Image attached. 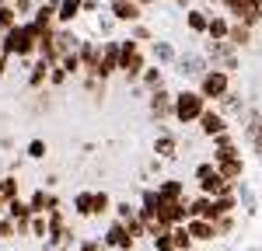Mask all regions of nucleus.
Returning <instances> with one entry per match:
<instances>
[{
    "label": "nucleus",
    "mask_w": 262,
    "mask_h": 251,
    "mask_svg": "<svg viewBox=\"0 0 262 251\" xmlns=\"http://www.w3.org/2000/svg\"><path fill=\"white\" fill-rule=\"evenodd\" d=\"M158 199H161V203H179L182 199V185L179 182H164L161 192H158Z\"/></svg>",
    "instance_id": "nucleus-13"
},
{
    "label": "nucleus",
    "mask_w": 262,
    "mask_h": 251,
    "mask_svg": "<svg viewBox=\"0 0 262 251\" xmlns=\"http://www.w3.org/2000/svg\"><path fill=\"white\" fill-rule=\"evenodd\" d=\"M143 81L150 84V87H161V73H158V70H147V73H143Z\"/></svg>",
    "instance_id": "nucleus-27"
},
{
    "label": "nucleus",
    "mask_w": 262,
    "mask_h": 251,
    "mask_svg": "<svg viewBox=\"0 0 262 251\" xmlns=\"http://www.w3.org/2000/svg\"><path fill=\"white\" fill-rule=\"evenodd\" d=\"M158 154H161V157H175V140L161 136V140H158Z\"/></svg>",
    "instance_id": "nucleus-22"
},
{
    "label": "nucleus",
    "mask_w": 262,
    "mask_h": 251,
    "mask_svg": "<svg viewBox=\"0 0 262 251\" xmlns=\"http://www.w3.org/2000/svg\"><path fill=\"white\" fill-rule=\"evenodd\" d=\"M119 70L129 81H137L143 73V56H140V45L137 42H122L119 45Z\"/></svg>",
    "instance_id": "nucleus-2"
},
{
    "label": "nucleus",
    "mask_w": 262,
    "mask_h": 251,
    "mask_svg": "<svg viewBox=\"0 0 262 251\" xmlns=\"http://www.w3.org/2000/svg\"><path fill=\"white\" fill-rule=\"evenodd\" d=\"M116 70H119V42H108L105 49H98V60H95V73H91V77L105 81V77H112Z\"/></svg>",
    "instance_id": "nucleus-3"
},
{
    "label": "nucleus",
    "mask_w": 262,
    "mask_h": 251,
    "mask_svg": "<svg viewBox=\"0 0 262 251\" xmlns=\"http://www.w3.org/2000/svg\"><path fill=\"white\" fill-rule=\"evenodd\" d=\"M14 234H18V223H14L11 216H7V220L0 216V237H14Z\"/></svg>",
    "instance_id": "nucleus-23"
},
{
    "label": "nucleus",
    "mask_w": 262,
    "mask_h": 251,
    "mask_svg": "<svg viewBox=\"0 0 262 251\" xmlns=\"http://www.w3.org/2000/svg\"><path fill=\"white\" fill-rule=\"evenodd\" d=\"M74 206H77L81 216H91V192H81V195L74 199Z\"/></svg>",
    "instance_id": "nucleus-21"
},
{
    "label": "nucleus",
    "mask_w": 262,
    "mask_h": 251,
    "mask_svg": "<svg viewBox=\"0 0 262 251\" xmlns=\"http://www.w3.org/2000/svg\"><path fill=\"white\" fill-rule=\"evenodd\" d=\"M224 91H227V77H224V73L213 70V73L203 77V94H206V98H221Z\"/></svg>",
    "instance_id": "nucleus-6"
},
{
    "label": "nucleus",
    "mask_w": 262,
    "mask_h": 251,
    "mask_svg": "<svg viewBox=\"0 0 262 251\" xmlns=\"http://www.w3.org/2000/svg\"><path fill=\"white\" fill-rule=\"evenodd\" d=\"M112 14L119 21H137L140 18V7H137L133 0H116V4H112Z\"/></svg>",
    "instance_id": "nucleus-7"
},
{
    "label": "nucleus",
    "mask_w": 262,
    "mask_h": 251,
    "mask_svg": "<svg viewBox=\"0 0 262 251\" xmlns=\"http://www.w3.org/2000/svg\"><path fill=\"white\" fill-rule=\"evenodd\" d=\"M46 154H49V146H46V140H32V143H28V157H35V161H42Z\"/></svg>",
    "instance_id": "nucleus-20"
},
{
    "label": "nucleus",
    "mask_w": 262,
    "mask_h": 251,
    "mask_svg": "<svg viewBox=\"0 0 262 251\" xmlns=\"http://www.w3.org/2000/svg\"><path fill=\"white\" fill-rule=\"evenodd\" d=\"M105 241H108L112 248H129V241H133V237L126 234V227H122V223H112V227H108V237H105Z\"/></svg>",
    "instance_id": "nucleus-9"
},
{
    "label": "nucleus",
    "mask_w": 262,
    "mask_h": 251,
    "mask_svg": "<svg viewBox=\"0 0 262 251\" xmlns=\"http://www.w3.org/2000/svg\"><path fill=\"white\" fill-rule=\"evenodd\" d=\"M189 24H192L196 32H203V28H206V18H203V14H189Z\"/></svg>",
    "instance_id": "nucleus-29"
},
{
    "label": "nucleus",
    "mask_w": 262,
    "mask_h": 251,
    "mask_svg": "<svg viewBox=\"0 0 262 251\" xmlns=\"http://www.w3.org/2000/svg\"><path fill=\"white\" fill-rule=\"evenodd\" d=\"M213 234H217V230L210 227V223H192V237H203V241H206V237H213Z\"/></svg>",
    "instance_id": "nucleus-25"
},
{
    "label": "nucleus",
    "mask_w": 262,
    "mask_h": 251,
    "mask_svg": "<svg viewBox=\"0 0 262 251\" xmlns=\"http://www.w3.org/2000/svg\"><path fill=\"white\" fill-rule=\"evenodd\" d=\"M28 206H32V216H49V213H56V209H60V199H56L53 192L39 188V192L28 199Z\"/></svg>",
    "instance_id": "nucleus-4"
},
{
    "label": "nucleus",
    "mask_w": 262,
    "mask_h": 251,
    "mask_svg": "<svg viewBox=\"0 0 262 251\" xmlns=\"http://www.w3.org/2000/svg\"><path fill=\"white\" fill-rule=\"evenodd\" d=\"M206 28H210V35L213 39H221V35H227V24H224L221 18H213V21H206Z\"/></svg>",
    "instance_id": "nucleus-24"
},
{
    "label": "nucleus",
    "mask_w": 262,
    "mask_h": 251,
    "mask_svg": "<svg viewBox=\"0 0 262 251\" xmlns=\"http://www.w3.org/2000/svg\"><path fill=\"white\" fill-rule=\"evenodd\" d=\"M0 195H4V203H11V199H18V178H0Z\"/></svg>",
    "instance_id": "nucleus-15"
},
{
    "label": "nucleus",
    "mask_w": 262,
    "mask_h": 251,
    "mask_svg": "<svg viewBox=\"0 0 262 251\" xmlns=\"http://www.w3.org/2000/svg\"><path fill=\"white\" fill-rule=\"evenodd\" d=\"M46 227H49L46 216H32V220H28V234H35V237H46Z\"/></svg>",
    "instance_id": "nucleus-19"
},
{
    "label": "nucleus",
    "mask_w": 262,
    "mask_h": 251,
    "mask_svg": "<svg viewBox=\"0 0 262 251\" xmlns=\"http://www.w3.org/2000/svg\"><path fill=\"white\" fill-rule=\"evenodd\" d=\"M108 206H112V203H108V195H105V192H95V195H91V216L108 213Z\"/></svg>",
    "instance_id": "nucleus-16"
},
{
    "label": "nucleus",
    "mask_w": 262,
    "mask_h": 251,
    "mask_svg": "<svg viewBox=\"0 0 262 251\" xmlns=\"http://www.w3.org/2000/svg\"><path fill=\"white\" fill-rule=\"evenodd\" d=\"M150 112H154L158 119H164V115H171V98H168L164 91H154V98H150Z\"/></svg>",
    "instance_id": "nucleus-10"
},
{
    "label": "nucleus",
    "mask_w": 262,
    "mask_h": 251,
    "mask_svg": "<svg viewBox=\"0 0 262 251\" xmlns=\"http://www.w3.org/2000/svg\"><path fill=\"white\" fill-rule=\"evenodd\" d=\"M35 45H39V32H35V24L32 21H25L18 28H11L7 35H4V45H0V53H7V56H35Z\"/></svg>",
    "instance_id": "nucleus-1"
},
{
    "label": "nucleus",
    "mask_w": 262,
    "mask_h": 251,
    "mask_svg": "<svg viewBox=\"0 0 262 251\" xmlns=\"http://www.w3.org/2000/svg\"><path fill=\"white\" fill-rule=\"evenodd\" d=\"M200 119H203V133H210V136H213V133H224V119H221V115H213V112H203Z\"/></svg>",
    "instance_id": "nucleus-14"
},
{
    "label": "nucleus",
    "mask_w": 262,
    "mask_h": 251,
    "mask_svg": "<svg viewBox=\"0 0 262 251\" xmlns=\"http://www.w3.org/2000/svg\"><path fill=\"white\" fill-rule=\"evenodd\" d=\"M46 81H49V63L39 60L35 66H32V73H28V84H32V87H42Z\"/></svg>",
    "instance_id": "nucleus-11"
},
{
    "label": "nucleus",
    "mask_w": 262,
    "mask_h": 251,
    "mask_svg": "<svg viewBox=\"0 0 262 251\" xmlns=\"http://www.w3.org/2000/svg\"><path fill=\"white\" fill-rule=\"evenodd\" d=\"M67 81V73H63V66L56 63V66H49V84H63Z\"/></svg>",
    "instance_id": "nucleus-26"
},
{
    "label": "nucleus",
    "mask_w": 262,
    "mask_h": 251,
    "mask_svg": "<svg viewBox=\"0 0 262 251\" xmlns=\"http://www.w3.org/2000/svg\"><path fill=\"white\" fill-rule=\"evenodd\" d=\"M217 174H221L224 182H227V178H238V174H242V161H224Z\"/></svg>",
    "instance_id": "nucleus-17"
},
{
    "label": "nucleus",
    "mask_w": 262,
    "mask_h": 251,
    "mask_svg": "<svg viewBox=\"0 0 262 251\" xmlns=\"http://www.w3.org/2000/svg\"><path fill=\"white\" fill-rule=\"evenodd\" d=\"M203 188H206L210 195H217V192H224V188H227V182H224L221 174H210V178H203Z\"/></svg>",
    "instance_id": "nucleus-18"
},
{
    "label": "nucleus",
    "mask_w": 262,
    "mask_h": 251,
    "mask_svg": "<svg viewBox=\"0 0 262 251\" xmlns=\"http://www.w3.org/2000/svg\"><path fill=\"white\" fill-rule=\"evenodd\" d=\"M11 28H18V14H14V7H7V4H0V32L7 35Z\"/></svg>",
    "instance_id": "nucleus-12"
},
{
    "label": "nucleus",
    "mask_w": 262,
    "mask_h": 251,
    "mask_svg": "<svg viewBox=\"0 0 262 251\" xmlns=\"http://www.w3.org/2000/svg\"><path fill=\"white\" fill-rule=\"evenodd\" d=\"M81 7H84V0H63V4H56V21H74L77 14H81Z\"/></svg>",
    "instance_id": "nucleus-8"
},
{
    "label": "nucleus",
    "mask_w": 262,
    "mask_h": 251,
    "mask_svg": "<svg viewBox=\"0 0 262 251\" xmlns=\"http://www.w3.org/2000/svg\"><path fill=\"white\" fill-rule=\"evenodd\" d=\"M175 115H179L182 122L203 115V98L200 94H179V98H175Z\"/></svg>",
    "instance_id": "nucleus-5"
},
{
    "label": "nucleus",
    "mask_w": 262,
    "mask_h": 251,
    "mask_svg": "<svg viewBox=\"0 0 262 251\" xmlns=\"http://www.w3.org/2000/svg\"><path fill=\"white\" fill-rule=\"evenodd\" d=\"M133 4H137V7H140V4H150V0H133Z\"/></svg>",
    "instance_id": "nucleus-31"
},
{
    "label": "nucleus",
    "mask_w": 262,
    "mask_h": 251,
    "mask_svg": "<svg viewBox=\"0 0 262 251\" xmlns=\"http://www.w3.org/2000/svg\"><path fill=\"white\" fill-rule=\"evenodd\" d=\"M231 39H234V45L248 42V28H234V32H231Z\"/></svg>",
    "instance_id": "nucleus-28"
},
{
    "label": "nucleus",
    "mask_w": 262,
    "mask_h": 251,
    "mask_svg": "<svg viewBox=\"0 0 262 251\" xmlns=\"http://www.w3.org/2000/svg\"><path fill=\"white\" fill-rule=\"evenodd\" d=\"M171 237H175V241H171V244H175V248H185V244H189V237H185V230H175V234H171Z\"/></svg>",
    "instance_id": "nucleus-30"
}]
</instances>
